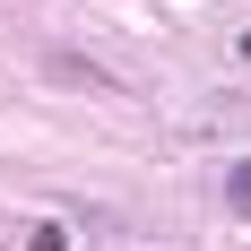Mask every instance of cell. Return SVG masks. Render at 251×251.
I'll list each match as a JSON object with an SVG mask.
<instances>
[{
  "instance_id": "1",
  "label": "cell",
  "mask_w": 251,
  "mask_h": 251,
  "mask_svg": "<svg viewBox=\"0 0 251 251\" xmlns=\"http://www.w3.org/2000/svg\"><path fill=\"white\" fill-rule=\"evenodd\" d=\"M226 208H234V217H251V156H243V165H226Z\"/></svg>"
}]
</instances>
